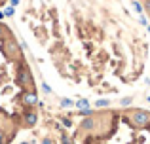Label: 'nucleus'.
Returning a JSON list of instances; mask_svg holds the SVG:
<instances>
[{
	"mask_svg": "<svg viewBox=\"0 0 150 144\" xmlns=\"http://www.w3.org/2000/svg\"><path fill=\"white\" fill-rule=\"evenodd\" d=\"M4 4H6V0H0V6H4Z\"/></svg>",
	"mask_w": 150,
	"mask_h": 144,
	"instance_id": "obj_1",
	"label": "nucleus"
},
{
	"mask_svg": "<svg viewBox=\"0 0 150 144\" xmlns=\"http://www.w3.org/2000/svg\"><path fill=\"white\" fill-rule=\"evenodd\" d=\"M23 144H27V142H23Z\"/></svg>",
	"mask_w": 150,
	"mask_h": 144,
	"instance_id": "obj_2",
	"label": "nucleus"
}]
</instances>
